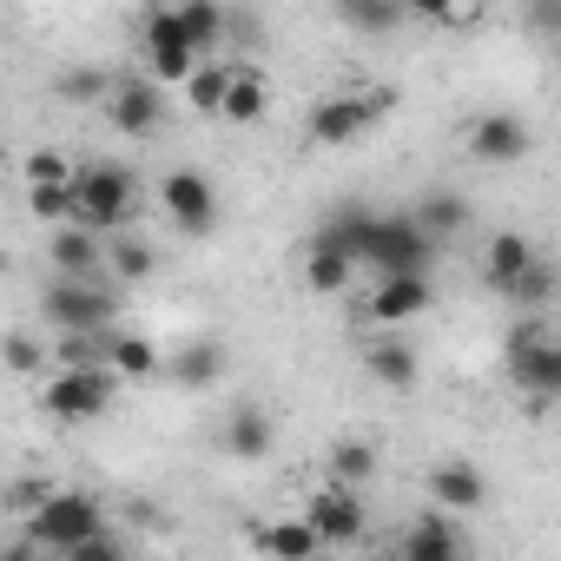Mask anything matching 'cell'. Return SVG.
<instances>
[{
	"label": "cell",
	"instance_id": "cell-1",
	"mask_svg": "<svg viewBox=\"0 0 561 561\" xmlns=\"http://www.w3.org/2000/svg\"><path fill=\"white\" fill-rule=\"evenodd\" d=\"M139 205H146V185H139L126 165H113V159L73 165V225H80V231L119 238V231H133Z\"/></svg>",
	"mask_w": 561,
	"mask_h": 561
},
{
	"label": "cell",
	"instance_id": "cell-2",
	"mask_svg": "<svg viewBox=\"0 0 561 561\" xmlns=\"http://www.w3.org/2000/svg\"><path fill=\"white\" fill-rule=\"evenodd\" d=\"M377 271V277H430L436 264V244L410 225V211H377L364 244H357V271Z\"/></svg>",
	"mask_w": 561,
	"mask_h": 561
},
{
	"label": "cell",
	"instance_id": "cell-3",
	"mask_svg": "<svg viewBox=\"0 0 561 561\" xmlns=\"http://www.w3.org/2000/svg\"><path fill=\"white\" fill-rule=\"evenodd\" d=\"M21 535H27L34 548L67 554V548H80V541L106 535V502H100V495H87V489H54V495L21 522Z\"/></svg>",
	"mask_w": 561,
	"mask_h": 561
},
{
	"label": "cell",
	"instance_id": "cell-4",
	"mask_svg": "<svg viewBox=\"0 0 561 561\" xmlns=\"http://www.w3.org/2000/svg\"><path fill=\"white\" fill-rule=\"evenodd\" d=\"M390 106H397V93H390V87H351V93L318 100L305 133H311V146H351V139H364Z\"/></svg>",
	"mask_w": 561,
	"mask_h": 561
},
{
	"label": "cell",
	"instance_id": "cell-5",
	"mask_svg": "<svg viewBox=\"0 0 561 561\" xmlns=\"http://www.w3.org/2000/svg\"><path fill=\"white\" fill-rule=\"evenodd\" d=\"M508 383H515L535 410H548V403L561 397V344H554L535 318L508 337Z\"/></svg>",
	"mask_w": 561,
	"mask_h": 561
},
{
	"label": "cell",
	"instance_id": "cell-6",
	"mask_svg": "<svg viewBox=\"0 0 561 561\" xmlns=\"http://www.w3.org/2000/svg\"><path fill=\"white\" fill-rule=\"evenodd\" d=\"M113 397H119V377L100 364V370H54L47 383H41V410L54 416V423H100L106 410H113Z\"/></svg>",
	"mask_w": 561,
	"mask_h": 561
},
{
	"label": "cell",
	"instance_id": "cell-7",
	"mask_svg": "<svg viewBox=\"0 0 561 561\" xmlns=\"http://www.w3.org/2000/svg\"><path fill=\"white\" fill-rule=\"evenodd\" d=\"M41 318L60 331V337H106V324L119 318V298L106 291V285H47V298H41Z\"/></svg>",
	"mask_w": 561,
	"mask_h": 561
},
{
	"label": "cell",
	"instance_id": "cell-8",
	"mask_svg": "<svg viewBox=\"0 0 561 561\" xmlns=\"http://www.w3.org/2000/svg\"><path fill=\"white\" fill-rule=\"evenodd\" d=\"M159 211L172 218L179 238H211L218 231V185L198 165H172L159 179Z\"/></svg>",
	"mask_w": 561,
	"mask_h": 561
},
{
	"label": "cell",
	"instance_id": "cell-9",
	"mask_svg": "<svg viewBox=\"0 0 561 561\" xmlns=\"http://www.w3.org/2000/svg\"><path fill=\"white\" fill-rule=\"evenodd\" d=\"M139 54H146V80H152L159 93H165V87H185L192 67H198V54L185 47L172 8H146V14H139Z\"/></svg>",
	"mask_w": 561,
	"mask_h": 561
},
{
	"label": "cell",
	"instance_id": "cell-10",
	"mask_svg": "<svg viewBox=\"0 0 561 561\" xmlns=\"http://www.w3.org/2000/svg\"><path fill=\"white\" fill-rule=\"evenodd\" d=\"M462 146H469V159L476 165H522L528 152H535V126L522 119V113H482V119H469V133H462Z\"/></svg>",
	"mask_w": 561,
	"mask_h": 561
},
{
	"label": "cell",
	"instance_id": "cell-11",
	"mask_svg": "<svg viewBox=\"0 0 561 561\" xmlns=\"http://www.w3.org/2000/svg\"><path fill=\"white\" fill-rule=\"evenodd\" d=\"M100 106H106L113 133H126V139H152V133L165 126V93H159L146 73H126V80H113Z\"/></svg>",
	"mask_w": 561,
	"mask_h": 561
},
{
	"label": "cell",
	"instance_id": "cell-12",
	"mask_svg": "<svg viewBox=\"0 0 561 561\" xmlns=\"http://www.w3.org/2000/svg\"><path fill=\"white\" fill-rule=\"evenodd\" d=\"M430 502H436V515L462 522V515H476V508L489 502V482H482V469H476L469 456H449V462L430 469Z\"/></svg>",
	"mask_w": 561,
	"mask_h": 561
},
{
	"label": "cell",
	"instance_id": "cell-13",
	"mask_svg": "<svg viewBox=\"0 0 561 561\" xmlns=\"http://www.w3.org/2000/svg\"><path fill=\"white\" fill-rule=\"evenodd\" d=\"M47 264L60 271V285H100L106 277V238H93L80 225H60L54 244H47Z\"/></svg>",
	"mask_w": 561,
	"mask_h": 561
},
{
	"label": "cell",
	"instance_id": "cell-14",
	"mask_svg": "<svg viewBox=\"0 0 561 561\" xmlns=\"http://www.w3.org/2000/svg\"><path fill=\"white\" fill-rule=\"evenodd\" d=\"M436 305V285L430 277H377V291H370V324H383V331H403L410 318H423Z\"/></svg>",
	"mask_w": 561,
	"mask_h": 561
},
{
	"label": "cell",
	"instance_id": "cell-15",
	"mask_svg": "<svg viewBox=\"0 0 561 561\" xmlns=\"http://www.w3.org/2000/svg\"><path fill=\"white\" fill-rule=\"evenodd\" d=\"M305 522L318 528V541H324V548H351V541L364 535V522H370V515H364L357 489H324V495L305 508Z\"/></svg>",
	"mask_w": 561,
	"mask_h": 561
},
{
	"label": "cell",
	"instance_id": "cell-16",
	"mask_svg": "<svg viewBox=\"0 0 561 561\" xmlns=\"http://www.w3.org/2000/svg\"><path fill=\"white\" fill-rule=\"evenodd\" d=\"M218 449H225L231 462H264V456L277 449V423H271L257 403H238V410L225 416V430H218Z\"/></svg>",
	"mask_w": 561,
	"mask_h": 561
},
{
	"label": "cell",
	"instance_id": "cell-17",
	"mask_svg": "<svg viewBox=\"0 0 561 561\" xmlns=\"http://www.w3.org/2000/svg\"><path fill=\"white\" fill-rule=\"evenodd\" d=\"M535 257H541V251H535V238H528V231H495V238H489V251H482V285H489V291H508Z\"/></svg>",
	"mask_w": 561,
	"mask_h": 561
},
{
	"label": "cell",
	"instance_id": "cell-18",
	"mask_svg": "<svg viewBox=\"0 0 561 561\" xmlns=\"http://www.w3.org/2000/svg\"><path fill=\"white\" fill-rule=\"evenodd\" d=\"M397 561H462V528L449 515H423V522H410Z\"/></svg>",
	"mask_w": 561,
	"mask_h": 561
},
{
	"label": "cell",
	"instance_id": "cell-19",
	"mask_svg": "<svg viewBox=\"0 0 561 561\" xmlns=\"http://www.w3.org/2000/svg\"><path fill=\"white\" fill-rule=\"evenodd\" d=\"M106 370H113L119 383H146V377H159V370H165V357H159V344H152V337L106 331Z\"/></svg>",
	"mask_w": 561,
	"mask_h": 561
},
{
	"label": "cell",
	"instance_id": "cell-20",
	"mask_svg": "<svg viewBox=\"0 0 561 561\" xmlns=\"http://www.w3.org/2000/svg\"><path fill=\"white\" fill-rule=\"evenodd\" d=\"M410 225H416L430 244H443V238H456V231L469 225V198H462V192H423V198L410 205Z\"/></svg>",
	"mask_w": 561,
	"mask_h": 561
},
{
	"label": "cell",
	"instance_id": "cell-21",
	"mask_svg": "<svg viewBox=\"0 0 561 561\" xmlns=\"http://www.w3.org/2000/svg\"><path fill=\"white\" fill-rule=\"evenodd\" d=\"M165 370H172V383H185V390H211V383L231 370V351H225L218 337H198V344H185Z\"/></svg>",
	"mask_w": 561,
	"mask_h": 561
},
{
	"label": "cell",
	"instance_id": "cell-22",
	"mask_svg": "<svg viewBox=\"0 0 561 561\" xmlns=\"http://www.w3.org/2000/svg\"><path fill=\"white\" fill-rule=\"evenodd\" d=\"M257 548H264L271 561H318V554H324V541H318V528H311L305 515L264 522V528H257Z\"/></svg>",
	"mask_w": 561,
	"mask_h": 561
},
{
	"label": "cell",
	"instance_id": "cell-23",
	"mask_svg": "<svg viewBox=\"0 0 561 561\" xmlns=\"http://www.w3.org/2000/svg\"><path fill=\"white\" fill-rule=\"evenodd\" d=\"M172 14H179V34H185V47L198 60H211V47L231 34V14L218 8V0H185V8H172Z\"/></svg>",
	"mask_w": 561,
	"mask_h": 561
},
{
	"label": "cell",
	"instance_id": "cell-24",
	"mask_svg": "<svg viewBox=\"0 0 561 561\" xmlns=\"http://www.w3.org/2000/svg\"><path fill=\"white\" fill-rule=\"evenodd\" d=\"M351 277H357V264H351L337 244L311 238V251H305V285H311L318 298H344V291H351Z\"/></svg>",
	"mask_w": 561,
	"mask_h": 561
},
{
	"label": "cell",
	"instance_id": "cell-25",
	"mask_svg": "<svg viewBox=\"0 0 561 561\" xmlns=\"http://www.w3.org/2000/svg\"><path fill=\"white\" fill-rule=\"evenodd\" d=\"M264 100H271L264 73L231 60V87H225V106H218V119H231V126H257V119H264Z\"/></svg>",
	"mask_w": 561,
	"mask_h": 561
},
{
	"label": "cell",
	"instance_id": "cell-26",
	"mask_svg": "<svg viewBox=\"0 0 561 561\" xmlns=\"http://www.w3.org/2000/svg\"><path fill=\"white\" fill-rule=\"evenodd\" d=\"M364 370H370L383 390H416V377H423V370H416V351H410L403 337H377V344L364 351Z\"/></svg>",
	"mask_w": 561,
	"mask_h": 561
},
{
	"label": "cell",
	"instance_id": "cell-27",
	"mask_svg": "<svg viewBox=\"0 0 561 561\" xmlns=\"http://www.w3.org/2000/svg\"><path fill=\"white\" fill-rule=\"evenodd\" d=\"M106 271L119 277V285H146V277L159 271V251L139 231H119V238H106Z\"/></svg>",
	"mask_w": 561,
	"mask_h": 561
},
{
	"label": "cell",
	"instance_id": "cell-28",
	"mask_svg": "<svg viewBox=\"0 0 561 561\" xmlns=\"http://www.w3.org/2000/svg\"><path fill=\"white\" fill-rule=\"evenodd\" d=\"M225 87H231V60H198V67H192V80H185V106H192V113H205V119H218Z\"/></svg>",
	"mask_w": 561,
	"mask_h": 561
},
{
	"label": "cell",
	"instance_id": "cell-29",
	"mask_svg": "<svg viewBox=\"0 0 561 561\" xmlns=\"http://www.w3.org/2000/svg\"><path fill=\"white\" fill-rule=\"evenodd\" d=\"M0 370H8V377H41V370H54V351L34 337V331H8V337H0Z\"/></svg>",
	"mask_w": 561,
	"mask_h": 561
},
{
	"label": "cell",
	"instance_id": "cell-30",
	"mask_svg": "<svg viewBox=\"0 0 561 561\" xmlns=\"http://www.w3.org/2000/svg\"><path fill=\"white\" fill-rule=\"evenodd\" d=\"M331 476H337V489L370 482V476H377V449H370L364 436H337V443H331Z\"/></svg>",
	"mask_w": 561,
	"mask_h": 561
},
{
	"label": "cell",
	"instance_id": "cell-31",
	"mask_svg": "<svg viewBox=\"0 0 561 561\" xmlns=\"http://www.w3.org/2000/svg\"><path fill=\"white\" fill-rule=\"evenodd\" d=\"M337 21H344L351 34H397V27H403V8H397V0H344Z\"/></svg>",
	"mask_w": 561,
	"mask_h": 561
},
{
	"label": "cell",
	"instance_id": "cell-32",
	"mask_svg": "<svg viewBox=\"0 0 561 561\" xmlns=\"http://www.w3.org/2000/svg\"><path fill=\"white\" fill-rule=\"evenodd\" d=\"M502 298H508L515 311H548V298H554V264H548V257H535V264L515 277V285L502 291Z\"/></svg>",
	"mask_w": 561,
	"mask_h": 561
},
{
	"label": "cell",
	"instance_id": "cell-33",
	"mask_svg": "<svg viewBox=\"0 0 561 561\" xmlns=\"http://www.w3.org/2000/svg\"><path fill=\"white\" fill-rule=\"evenodd\" d=\"M27 205H34V218H47L54 231L73 225V185H27Z\"/></svg>",
	"mask_w": 561,
	"mask_h": 561
},
{
	"label": "cell",
	"instance_id": "cell-34",
	"mask_svg": "<svg viewBox=\"0 0 561 561\" xmlns=\"http://www.w3.org/2000/svg\"><path fill=\"white\" fill-rule=\"evenodd\" d=\"M27 185H73V159H67L60 146L27 152Z\"/></svg>",
	"mask_w": 561,
	"mask_h": 561
},
{
	"label": "cell",
	"instance_id": "cell-35",
	"mask_svg": "<svg viewBox=\"0 0 561 561\" xmlns=\"http://www.w3.org/2000/svg\"><path fill=\"white\" fill-rule=\"evenodd\" d=\"M47 495H54V482H47V476H21V482L8 489V508H14V515L27 522V515H34V508L47 502Z\"/></svg>",
	"mask_w": 561,
	"mask_h": 561
},
{
	"label": "cell",
	"instance_id": "cell-36",
	"mask_svg": "<svg viewBox=\"0 0 561 561\" xmlns=\"http://www.w3.org/2000/svg\"><path fill=\"white\" fill-rule=\"evenodd\" d=\"M67 561H133L119 541H113V528L106 535H93V541H80V548H67Z\"/></svg>",
	"mask_w": 561,
	"mask_h": 561
},
{
	"label": "cell",
	"instance_id": "cell-37",
	"mask_svg": "<svg viewBox=\"0 0 561 561\" xmlns=\"http://www.w3.org/2000/svg\"><path fill=\"white\" fill-rule=\"evenodd\" d=\"M0 561H27V548H8V554H0Z\"/></svg>",
	"mask_w": 561,
	"mask_h": 561
},
{
	"label": "cell",
	"instance_id": "cell-38",
	"mask_svg": "<svg viewBox=\"0 0 561 561\" xmlns=\"http://www.w3.org/2000/svg\"><path fill=\"white\" fill-rule=\"evenodd\" d=\"M318 561H324V554H318Z\"/></svg>",
	"mask_w": 561,
	"mask_h": 561
}]
</instances>
